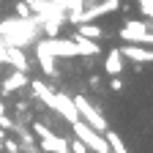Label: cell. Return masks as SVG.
<instances>
[{"label":"cell","mask_w":153,"mask_h":153,"mask_svg":"<svg viewBox=\"0 0 153 153\" xmlns=\"http://www.w3.org/2000/svg\"><path fill=\"white\" fill-rule=\"evenodd\" d=\"M118 36H120V41L123 44H145V47H150L153 44V33H150V19H128V22L118 30Z\"/></svg>","instance_id":"obj_1"},{"label":"cell","mask_w":153,"mask_h":153,"mask_svg":"<svg viewBox=\"0 0 153 153\" xmlns=\"http://www.w3.org/2000/svg\"><path fill=\"white\" fill-rule=\"evenodd\" d=\"M71 128H74V137L79 140L88 150H93V153H109V145L104 140V134H99L96 128H90L85 120H74Z\"/></svg>","instance_id":"obj_2"},{"label":"cell","mask_w":153,"mask_h":153,"mask_svg":"<svg viewBox=\"0 0 153 153\" xmlns=\"http://www.w3.org/2000/svg\"><path fill=\"white\" fill-rule=\"evenodd\" d=\"M71 101H74V107H76V115H79V120H85L90 128H96L99 134H104V131H107V120H104V115L96 109V107L85 99L82 93H76Z\"/></svg>","instance_id":"obj_3"},{"label":"cell","mask_w":153,"mask_h":153,"mask_svg":"<svg viewBox=\"0 0 153 153\" xmlns=\"http://www.w3.org/2000/svg\"><path fill=\"white\" fill-rule=\"evenodd\" d=\"M47 107H49L52 112H57L60 118H66L68 123L79 120L76 107H74V101H71V96H68V93H52V96H49V101H47Z\"/></svg>","instance_id":"obj_4"},{"label":"cell","mask_w":153,"mask_h":153,"mask_svg":"<svg viewBox=\"0 0 153 153\" xmlns=\"http://www.w3.org/2000/svg\"><path fill=\"white\" fill-rule=\"evenodd\" d=\"M44 47L52 57H74L76 55V47H74V38H60V36H55V38H44Z\"/></svg>","instance_id":"obj_5"},{"label":"cell","mask_w":153,"mask_h":153,"mask_svg":"<svg viewBox=\"0 0 153 153\" xmlns=\"http://www.w3.org/2000/svg\"><path fill=\"white\" fill-rule=\"evenodd\" d=\"M27 74L25 71H11L8 76H6V79H3V85H0V93H3V96H11L14 90H22V88H27Z\"/></svg>","instance_id":"obj_6"},{"label":"cell","mask_w":153,"mask_h":153,"mask_svg":"<svg viewBox=\"0 0 153 153\" xmlns=\"http://www.w3.org/2000/svg\"><path fill=\"white\" fill-rule=\"evenodd\" d=\"M120 55L126 60H134V63H150L153 60V52L150 49H142V44H123L120 47Z\"/></svg>","instance_id":"obj_7"},{"label":"cell","mask_w":153,"mask_h":153,"mask_svg":"<svg viewBox=\"0 0 153 153\" xmlns=\"http://www.w3.org/2000/svg\"><path fill=\"white\" fill-rule=\"evenodd\" d=\"M104 71L109 76H120V71H126V57L120 55V49H109L104 57Z\"/></svg>","instance_id":"obj_8"},{"label":"cell","mask_w":153,"mask_h":153,"mask_svg":"<svg viewBox=\"0 0 153 153\" xmlns=\"http://www.w3.org/2000/svg\"><path fill=\"white\" fill-rule=\"evenodd\" d=\"M6 63H11L16 71H27V66H30L22 47H14V44H6Z\"/></svg>","instance_id":"obj_9"},{"label":"cell","mask_w":153,"mask_h":153,"mask_svg":"<svg viewBox=\"0 0 153 153\" xmlns=\"http://www.w3.org/2000/svg\"><path fill=\"white\" fill-rule=\"evenodd\" d=\"M36 57H38V66H41V71H44L47 76H57V68H55V57L47 52L44 41H38V44H36Z\"/></svg>","instance_id":"obj_10"},{"label":"cell","mask_w":153,"mask_h":153,"mask_svg":"<svg viewBox=\"0 0 153 153\" xmlns=\"http://www.w3.org/2000/svg\"><path fill=\"white\" fill-rule=\"evenodd\" d=\"M41 150L44 153H68V140L66 137H57V134L52 131L49 137L41 140Z\"/></svg>","instance_id":"obj_11"},{"label":"cell","mask_w":153,"mask_h":153,"mask_svg":"<svg viewBox=\"0 0 153 153\" xmlns=\"http://www.w3.org/2000/svg\"><path fill=\"white\" fill-rule=\"evenodd\" d=\"M74 47H76V55H82V57H90L99 52V41L85 38V36H74Z\"/></svg>","instance_id":"obj_12"},{"label":"cell","mask_w":153,"mask_h":153,"mask_svg":"<svg viewBox=\"0 0 153 153\" xmlns=\"http://www.w3.org/2000/svg\"><path fill=\"white\" fill-rule=\"evenodd\" d=\"M76 36H85V38H93V41H99V38L104 36L99 25H93V22H79L76 25Z\"/></svg>","instance_id":"obj_13"},{"label":"cell","mask_w":153,"mask_h":153,"mask_svg":"<svg viewBox=\"0 0 153 153\" xmlns=\"http://www.w3.org/2000/svg\"><path fill=\"white\" fill-rule=\"evenodd\" d=\"M104 140H107V145H109V153H128L126 150V145H123V140H120V134H115V131H104Z\"/></svg>","instance_id":"obj_14"},{"label":"cell","mask_w":153,"mask_h":153,"mask_svg":"<svg viewBox=\"0 0 153 153\" xmlns=\"http://www.w3.org/2000/svg\"><path fill=\"white\" fill-rule=\"evenodd\" d=\"M137 8L142 11L145 19H150V14H153V0H137Z\"/></svg>","instance_id":"obj_15"},{"label":"cell","mask_w":153,"mask_h":153,"mask_svg":"<svg viewBox=\"0 0 153 153\" xmlns=\"http://www.w3.org/2000/svg\"><path fill=\"white\" fill-rule=\"evenodd\" d=\"M16 16H19V19H30V16H33L30 6H27V3H22V0H19V3H16Z\"/></svg>","instance_id":"obj_16"},{"label":"cell","mask_w":153,"mask_h":153,"mask_svg":"<svg viewBox=\"0 0 153 153\" xmlns=\"http://www.w3.org/2000/svg\"><path fill=\"white\" fill-rule=\"evenodd\" d=\"M68 153H90V150H88V148H85L79 140L74 137V140H68Z\"/></svg>","instance_id":"obj_17"},{"label":"cell","mask_w":153,"mask_h":153,"mask_svg":"<svg viewBox=\"0 0 153 153\" xmlns=\"http://www.w3.org/2000/svg\"><path fill=\"white\" fill-rule=\"evenodd\" d=\"M109 88H112L115 93H120V90H123V79H120V76H112V82H109Z\"/></svg>","instance_id":"obj_18"},{"label":"cell","mask_w":153,"mask_h":153,"mask_svg":"<svg viewBox=\"0 0 153 153\" xmlns=\"http://www.w3.org/2000/svg\"><path fill=\"white\" fill-rule=\"evenodd\" d=\"M27 109H30V104H27V101H19V104H16V112H19V115H25Z\"/></svg>","instance_id":"obj_19"},{"label":"cell","mask_w":153,"mask_h":153,"mask_svg":"<svg viewBox=\"0 0 153 153\" xmlns=\"http://www.w3.org/2000/svg\"><path fill=\"white\" fill-rule=\"evenodd\" d=\"M0 63H6V44H0Z\"/></svg>","instance_id":"obj_20"},{"label":"cell","mask_w":153,"mask_h":153,"mask_svg":"<svg viewBox=\"0 0 153 153\" xmlns=\"http://www.w3.org/2000/svg\"><path fill=\"white\" fill-rule=\"evenodd\" d=\"M0 115H6V104H3V99H0Z\"/></svg>","instance_id":"obj_21"},{"label":"cell","mask_w":153,"mask_h":153,"mask_svg":"<svg viewBox=\"0 0 153 153\" xmlns=\"http://www.w3.org/2000/svg\"><path fill=\"white\" fill-rule=\"evenodd\" d=\"M22 3H27V6H30V8H33V6H36V3H38V0H22Z\"/></svg>","instance_id":"obj_22"},{"label":"cell","mask_w":153,"mask_h":153,"mask_svg":"<svg viewBox=\"0 0 153 153\" xmlns=\"http://www.w3.org/2000/svg\"><path fill=\"white\" fill-rule=\"evenodd\" d=\"M14 153H22V150H14Z\"/></svg>","instance_id":"obj_23"}]
</instances>
